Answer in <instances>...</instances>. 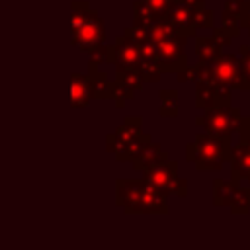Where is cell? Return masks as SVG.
I'll use <instances>...</instances> for the list:
<instances>
[{
    "label": "cell",
    "instance_id": "6da1fadb",
    "mask_svg": "<svg viewBox=\"0 0 250 250\" xmlns=\"http://www.w3.org/2000/svg\"><path fill=\"white\" fill-rule=\"evenodd\" d=\"M186 152L199 170H221L223 162L232 158V146L229 139L213 133L197 135L195 141L186 148Z\"/></svg>",
    "mask_w": 250,
    "mask_h": 250
},
{
    "label": "cell",
    "instance_id": "7a4b0ae2",
    "mask_svg": "<svg viewBox=\"0 0 250 250\" xmlns=\"http://www.w3.org/2000/svg\"><path fill=\"white\" fill-rule=\"evenodd\" d=\"M70 31L72 41L84 49H98L104 41V25L96 12L90 10L88 4H74V10L70 14Z\"/></svg>",
    "mask_w": 250,
    "mask_h": 250
},
{
    "label": "cell",
    "instance_id": "3957f363",
    "mask_svg": "<svg viewBox=\"0 0 250 250\" xmlns=\"http://www.w3.org/2000/svg\"><path fill=\"white\" fill-rule=\"evenodd\" d=\"M141 123L143 121L139 117H129L123 127L107 137V148L115 152L119 160H135L150 145V137L141 133Z\"/></svg>",
    "mask_w": 250,
    "mask_h": 250
},
{
    "label": "cell",
    "instance_id": "277c9868",
    "mask_svg": "<svg viewBox=\"0 0 250 250\" xmlns=\"http://www.w3.org/2000/svg\"><path fill=\"white\" fill-rule=\"evenodd\" d=\"M240 111L236 107H230V105H215V107H209L205 109L203 117H197V123H203L207 133H213V135H219V137H229L234 129L238 131V125H240Z\"/></svg>",
    "mask_w": 250,
    "mask_h": 250
},
{
    "label": "cell",
    "instance_id": "5b68a950",
    "mask_svg": "<svg viewBox=\"0 0 250 250\" xmlns=\"http://www.w3.org/2000/svg\"><path fill=\"white\" fill-rule=\"evenodd\" d=\"M176 168H178V164H176V162H170V160L166 158V160L158 162L156 166H152L150 170H146V172H145V180H146L150 186H154L158 191H162L164 195H166V193L184 195V193H186V189H184L186 182H182V180L178 178Z\"/></svg>",
    "mask_w": 250,
    "mask_h": 250
},
{
    "label": "cell",
    "instance_id": "8992f818",
    "mask_svg": "<svg viewBox=\"0 0 250 250\" xmlns=\"http://www.w3.org/2000/svg\"><path fill=\"white\" fill-rule=\"evenodd\" d=\"M111 59L117 66V72H125V70H139L141 66V45L139 39H135L131 33H125L123 37H119L113 45L111 51Z\"/></svg>",
    "mask_w": 250,
    "mask_h": 250
},
{
    "label": "cell",
    "instance_id": "52a82bcc",
    "mask_svg": "<svg viewBox=\"0 0 250 250\" xmlns=\"http://www.w3.org/2000/svg\"><path fill=\"white\" fill-rule=\"evenodd\" d=\"M184 39H186V35L178 33V35H172V37L162 39V41L156 43L160 70H180V68L186 66Z\"/></svg>",
    "mask_w": 250,
    "mask_h": 250
},
{
    "label": "cell",
    "instance_id": "ba28073f",
    "mask_svg": "<svg viewBox=\"0 0 250 250\" xmlns=\"http://www.w3.org/2000/svg\"><path fill=\"white\" fill-rule=\"evenodd\" d=\"M213 70V78L217 84L225 86V88H240V80H242V66H240V59L234 55H219L217 61L211 64Z\"/></svg>",
    "mask_w": 250,
    "mask_h": 250
},
{
    "label": "cell",
    "instance_id": "9c48e42d",
    "mask_svg": "<svg viewBox=\"0 0 250 250\" xmlns=\"http://www.w3.org/2000/svg\"><path fill=\"white\" fill-rule=\"evenodd\" d=\"M242 178H250V148L240 139V143L232 148V180L238 184Z\"/></svg>",
    "mask_w": 250,
    "mask_h": 250
},
{
    "label": "cell",
    "instance_id": "30bf717a",
    "mask_svg": "<svg viewBox=\"0 0 250 250\" xmlns=\"http://www.w3.org/2000/svg\"><path fill=\"white\" fill-rule=\"evenodd\" d=\"M94 98L92 88H90V80L82 74H72L70 76V100L74 107H84L90 104V100Z\"/></svg>",
    "mask_w": 250,
    "mask_h": 250
},
{
    "label": "cell",
    "instance_id": "8fae6325",
    "mask_svg": "<svg viewBox=\"0 0 250 250\" xmlns=\"http://www.w3.org/2000/svg\"><path fill=\"white\" fill-rule=\"evenodd\" d=\"M227 41H229L227 37H225V39H219V33H217L215 37H201V39H197L195 51H197L199 61H201L203 64H213V62L217 61L219 53H221V45L227 43Z\"/></svg>",
    "mask_w": 250,
    "mask_h": 250
},
{
    "label": "cell",
    "instance_id": "7c38bea8",
    "mask_svg": "<svg viewBox=\"0 0 250 250\" xmlns=\"http://www.w3.org/2000/svg\"><path fill=\"white\" fill-rule=\"evenodd\" d=\"M162 160H166V154L160 152V146H158V145L150 143V145L135 158V168L146 172V170H150L152 166H156V164L162 162Z\"/></svg>",
    "mask_w": 250,
    "mask_h": 250
},
{
    "label": "cell",
    "instance_id": "4fadbf2b",
    "mask_svg": "<svg viewBox=\"0 0 250 250\" xmlns=\"http://www.w3.org/2000/svg\"><path fill=\"white\" fill-rule=\"evenodd\" d=\"M236 186H230L229 182L215 180V205H227L230 203V197L234 193Z\"/></svg>",
    "mask_w": 250,
    "mask_h": 250
},
{
    "label": "cell",
    "instance_id": "5bb4252c",
    "mask_svg": "<svg viewBox=\"0 0 250 250\" xmlns=\"http://www.w3.org/2000/svg\"><path fill=\"white\" fill-rule=\"evenodd\" d=\"M248 205H250V195L244 191V189H238L234 188V193L230 197V207L234 213H246L248 211Z\"/></svg>",
    "mask_w": 250,
    "mask_h": 250
},
{
    "label": "cell",
    "instance_id": "9a60e30c",
    "mask_svg": "<svg viewBox=\"0 0 250 250\" xmlns=\"http://www.w3.org/2000/svg\"><path fill=\"white\" fill-rule=\"evenodd\" d=\"M160 115H176V92L164 90L160 92Z\"/></svg>",
    "mask_w": 250,
    "mask_h": 250
},
{
    "label": "cell",
    "instance_id": "2e32d148",
    "mask_svg": "<svg viewBox=\"0 0 250 250\" xmlns=\"http://www.w3.org/2000/svg\"><path fill=\"white\" fill-rule=\"evenodd\" d=\"M240 66H242L240 88H250V49L248 47L240 49Z\"/></svg>",
    "mask_w": 250,
    "mask_h": 250
},
{
    "label": "cell",
    "instance_id": "e0dca14e",
    "mask_svg": "<svg viewBox=\"0 0 250 250\" xmlns=\"http://www.w3.org/2000/svg\"><path fill=\"white\" fill-rule=\"evenodd\" d=\"M152 12L156 14L158 20H164L166 16H170V8H172V0H145Z\"/></svg>",
    "mask_w": 250,
    "mask_h": 250
},
{
    "label": "cell",
    "instance_id": "ac0fdd59",
    "mask_svg": "<svg viewBox=\"0 0 250 250\" xmlns=\"http://www.w3.org/2000/svg\"><path fill=\"white\" fill-rule=\"evenodd\" d=\"M238 133H240V139H250V117L248 119H240Z\"/></svg>",
    "mask_w": 250,
    "mask_h": 250
},
{
    "label": "cell",
    "instance_id": "d6986e66",
    "mask_svg": "<svg viewBox=\"0 0 250 250\" xmlns=\"http://www.w3.org/2000/svg\"><path fill=\"white\" fill-rule=\"evenodd\" d=\"M240 25L250 27V4H248L246 8H242V14H240Z\"/></svg>",
    "mask_w": 250,
    "mask_h": 250
},
{
    "label": "cell",
    "instance_id": "ffe728a7",
    "mask_svg": "<svg viewBox=\"0 0 250 250\" xmlns=\"http://www.w3.org/2000/svg\"><path fill=\"white\" fill-rule=\"evenodd\" d=\"M182 2L188 4V6H191V8H197V6H201L203 0H182Z\"/></svg>",
    "mask_w": 250,
    "mask_h": 250
},
{
    "label": "cell",
    "instance_id": "44dd1931",
    "mask_svg": "<svg viewBox=\"0 0 250 250\" xmlns=\"http://www.w3.org/2000/svg\"><path fill=\"white\" fill-rule=\"evenodd\" d=\"M240 2H250V0H240Z\"/></svg>",
    "mask_w": 250,
    "mask_h": 250
},
{
    "label": "cell",
    "instance_id": "7402d4cb",
    "mask_svg": "<svg viewBox=\"0 0 250 250\" xmlns=\"http://www.w3.org/2000/svg\"><path fill=\"white\" fill-rule=\"evenodd\" d=\"M248 180H250V178H248Z\"/></svg>",
    "mask_w": 250,
    "mask_h": 250
}]
</instances>
